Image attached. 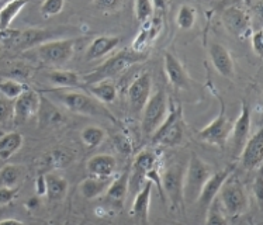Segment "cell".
I'll list each match as a JSON object with an SVG mask.
<instances>
[{
	"instance_id": "cell-1",
	"label": "cell",
	"mask_w": 263,
	"mask_h": 225,
	"mask_svg": "<svg viewBox=\"0 0 263 225\" xmlns=\"http://www.w3.org/2000/svg\"><path fill=\"white\" fill-rule=\"evenodd\" d=\"M146 58H148L146 52H138V51H134L133 48L123 49L114 57L108 58L106 62H103L96 70H93L90 73L83 76L82 78L83 86L91 85L95 82L108 81L114 76L120 75L121 72L127 70L131 66L144 62V61H146Z\"/></svg>"
},
{
	"instance_id": "cell-2",
	"label": "cell",
	"mask_w": 263,
	"mask_h": 225,
	"mask_svg": "<svg viewBox=\"0 0 263 225\" xmlns=\"http://www.w3.org/2000/svg\"><path fill=\"white\" fill-rule=\"evenodd\" d=\"M51 96L61 102V104L68 110L76 114L91 116V117H107L113 120V116L103 106V103L86 93L75 90L68 91L66 89H52Z\"/></svg>"
},
{
	"instance_id": "cell-3",
	"label": "cell",
	"mask_w": 263,
	"mask_h": 225,
	"mask_svg": "<svg viewBox=\"0 0 263 225\" xmlns=\"http://www.w3.org/2000/svg\"><path fill=\"white\" fill-rule=\"evenodd\" d=\"M213 167L205 163L199 155H192L189 161L187 169H184L183 177V200L186 203H194L199 197L201 188L204 186L205 180L211 176Z\"/></svg>"
},
{
	"instance_id": "cell-4",
	"label": "cell",
	"mask_w": 263,
	"mask_h": 225,
	"mask_svg": "<svg viewBox=\"0 0 263 225\" xmlns=\"http://www.w3.org/2000/svg\"><path fill=\"white\" fill-rule=\"evenodd\" d=\"M217 197H220L221 204L228 217H239L245 214L249 209L248 193L245 192L241 182L231 175L222 183Z\"/></svg>"
},
{
	"instance_id": "cell-5",
	"label": "cell",
	"mask_w": 263,
	"mask_h": 225,
	"mask_svg": "<svg viewBox=\"0 0 263 225\" xmlns=\"http://www.w3.org/2000/svg\"><path fill=\"white\" fill-rule=\"evenodd\" d=\"M183 133H184V120H183L182 107L177 106V107H172L171 111H167L165 120L151 137H152L154 144L175 146L180 144Z\"/></svg>"
},
{
	"instance_id": "cell-6",
	"label": "cell",
	"mask_w": 263,
	"mask_h": 225,
	"mask_svg": "<svg viewBox=\"0 0 263 225\" xmlns=\"http://www.w3.org/2000/svg\"><path fill=\"white\" fill-rule=\"evenodd\" d=\"M75 44V40H70V38L52 40V41L40 44L37 48H34V52L44 64L51 65V66H62L66 62H69L73 57Z\"/></svg>"
},
{
	"instance_id": "cell-7",
	"label": "cell",
	"mask_w": 263,
	"mask_h": 225,
	"mask_svg": "<svg viewBox=\"0 0 263 225\" xmlns=\"http://www.w3.org/2000/svg\"><path fill=\"white\" fill-rule=\"evenodd\" d=\"M141 111H142V120H141L142 131L145 135H152L167 114L166 91L159 89L154 95H151Z\"/></svg>"
},
{
	"instance_id": "cell-8",
	"label": "cell",
	"mask_w": 263,
	"mask_h": 225,
	"mask_svg": "<svg viewBox=\"0 0 263 225\" xmlns=\"http://www.w3.org/2000/svg\"><path fill=\"white\" fill-rule=\"evenodd\" d=\"M232 123L228 120L226 113V104L221 103V110L218 116L207 124L205 127L200 129L199 137L200 140L205 142V144L214 145V146H220L221 149L226 148L227 142L230 141V133H231Z\"/></svg>"
},
{
	"instance_id": "cell-9",
	"label": "cell",
	"mask_w": 263,
	"mask_h": 225,
	"mask_svg": "<svg viewBox=\"0 0 263 225\" xmlns=\"http://www.w3.org/2000/svg\"><path fill=\"white\" fill-rule=\"evenodd\" d=\"M183 177H184V169L182 165H172L163 172L161 177L162 190L165 194V198H169L173 207H182L183 200Z\"/></svg>"
},
{
	"instance_id": "cell-10",
	"label": "cell",
	"mask_w": 263,
	"mask_h": 225,
	"mask_svg": "<svg viewBox=\"0 0 263 225\" xmlns=\"http://www.w3.org/2000/svg\"><path fill=\"white\" fill-rule=\"evenodd\" d=\"M251 110L247 103H242L241 111L236 118V121L232 124L231 133H230V140L232 145V154L235 158L239 156L243 145L251 137Z\"/></svg>"
},
{
	"instance_id": "cell-11",
	"label": "cell",
	"mask_w": 263,
	"mask_h": 225,
	"mask_svg": "<svg viewBox=\"0 0 263 225\" xmlns=\"http://www.w3.org/2000/svg\"><path fill=\"white\" fill-rule=\"evenodd\" d=\"M242 166L247 171H258L263 162V129L259 128L243 145L241 154Z\"/></svg>"
},
{
	"instance_id": "cell-12",
	"label": "cell",
	"mask_w": 263,
	"mask_h": 225,
	"mask_svg": "<svg viewBox=\"0 0 263 225\" xmlns=\"http://www.w3.org/2000/svg\"><path fill=\"white\" fill-rule=\"evenodd\" d=\"M151 90H152V76L148 72H142L128 86L127 97H128L129 107L135 113H140L149 99Z\"/></svg>"
},
{
	"instance_id": "cell-13",
	"label": "cell",
	"mask_w": 263,
	"mask_h": 225,
	"mask_svg": "<svg viewBox=\"0 0 263 225\" xmlns=\"http://www.w3.org/2000/svg\"><path fill=\"white\" fill-rule=\"evenodd\" d=\"M40 107V95L32 90H24L14 100V110H13V123L23 125L30 121L34 116H37Z\"/></svg>"
},
{
	"instance_id": "cell-14",
	"label": "cell",
	"mask_w": 263,
	"mask_h": 225,
	"mask_svg": "<svg viewBox=\"0 0 263 225\" xmlns=\"http://www.w3.org/2000/svg\"><path fill=\"white\" fill-rule=\"evenodd\" d=\"M231 175V171L226 167V169H221L218 172H213L211 176L205 180L204 186L201 188L199 197H197V203L203 210H207L210 207V204L214 203V200L218 196L222 183L226 182V179Z\"/></svg>"
},
{
	"instance_id": "cell-15",
	"label": "cell",
	"mask_w": 263,
	"mask_h": 225,
	"mask_svg": "<svg viewBox=\"0 0 263 225\" xmlns=\"http://www.w3.org/2000/svg\"><path fill=\"white\" fill-rule=\"evenodd\" d=\"M156 167V156L152 151H141L138 155L135 156L133 162V176L128 179V186L133 190H137L138 184L144 182L146 175Z\"/></svg>"
},
{
	"instance_id": "cell-16",
	"label": "cell",
	"mask_w": 263,
	"mask_h": 225,
	"mask_svg": "<svg viewBox=\"0 0 263 225\" xmlns=\"http://www.w3.org/2000/svg\"><path fill=\"white\" fill-rule=\"evenodd\" d=\"M152 184L151 180H146L144 186L137 192L133 205H131V217L138 222L148 224L149 221V205L151 194H152Z\"/></svg>"
},
{
	"instance_id": "cell-17",
	"label": "cell",
	"mask_w": 263,
	"mask_h": 225,
	"mask_svg": "<svg viewBox=\"0 0 263 225\" xmlns=\"http://www.w3.org/2000/svg\"><path fill=\"white\" fill-rule=\"evenodd\" d=\"M209 55L215 70L224 78L234 76V61L230 51L220 43H213L209 48Z\"/></svg>"
},
{
	"instance_id": "cell-18",
	"label": "cell",
	"mask_w": 263,
	"mask_h": 225,
	"mask_svg": "<svg viewBox=\"0 0 263 225\" xmlns=\"http://www.w3.org/2000/svg\"><path fill=\"white\" fill-rule=\"evenodd\" d=\"M163 68H165V73H166L171 85L175 86L176 89H187L189 82H190L189 76L183 68L182 62L175 55L171 54V52H165Z\"/></svg>"
},
{
	"instance_id": "cell-19",
	"label": "cell",
	"mask_w": 263,
	"mask_h": 225,
	"mask_svg": "<svg viewBox=\"0 0 263 225\" xmlns=\"http://www.w3.org/2000/svg\"><path fill=\"white\" fill-rule=\"evenodd\" d=\"M118 44H120V38L114 37V35H100V37L95 38L89 44L86 52H85V61L91 62L95 59L106 57L117 48Z\"/></svg>"
},
{
	"instance_id": "cell-20",
	"label": "cell",
	"mask_w": 263,
	"mask_h": 225,
	"mask_svg": "<svg viewBox=\"0 0 263 225\" xmlns=\"http://www.w3.org/2000/svg\"><path fill=\"white\" fill-rule=\"evenodd\" d=\"M86 169L91 176L111 177L117 171V161L113 155L99 154L87 161Z\"/></svg>"
},
{
	"instance_id": "cell-21",
	"label": "cell",
	"mask_w": 263,
	"mask_h": 225,
	"mask_svg": "<svg viewBox=\"0 0 263 225\" xmlns=\"http://www.w3.org/2000/svg\"><path fill=\"white\" fill-rule=\"evenodd\" d=\"M222 23L228 31H231L234 35H239V37L242 34H245L249 28V17L245 10H242L239 7L227 9L222 14Z\"/></svg>"
},
{
	"instance_id": "cell-22",
	"label": "cell",
	"mask_w": 263,
	"mask_h": 225,
	"mask_svg": "<svg viewBox=\"0 0 263 225\" xmlns=\"http://www.w3.org/2000/svg\"><path fill=\"white\" fill-rule=\"evenodd\" d=\"M128 172H124L108 184L107 190H106V200L110 204H113L114 207L121 209L124 205V201L128 196Z\"/></svg>"
},
{
	"instance_id": "cell-23",
	"label": "cell",
	"mask_w": 263,
	"mask_h": 225,
	"mask_svg": "<svg viewBox=\"0 0 263 225\" xmlns=\"http://www.w3.org/2000/svg\"><path fill=\"white\" fill-rule=\"evenodd\" d=\"M111 177H99L91 176L85 179L81 184V193L82 196L87 200H93L97 198L99 196H102L103 193H106L108 184L111 183Z\"/></svg>"
},
{
	"instance_id": "cell-24",
	"label": "cell",
	"mask_w": 263,
	"mask_h": 225,
	"mask_svg": "<svg viewBox=\"0 0 263 225\" xmlns=\"http://www.w3.org/2000/svg\"><path fill=\"white\" fill-rule=\"evenodd\" d=\"M45 176V184H47V192L45 196L51 201H61L64 200L66 193H68V182L66 179L55 173H48Z\"/></svg>"
},
{
	"instance_id": "cell-25",
	"label": "cell",
	"mask_w": 263,
	"mask_h": 225,
	"mask_svg": "<svg viewBox=\"0 0 263 225\" xmlns=\"http://www.w3.org/2000/svg\"><path fill=\"white\" fill-rule=\"evenodd\" d=\"M48 79L57 89H75L83 86L81 76L72 70H52L48 75Z\"/></svg>"
},
{
	"instance_id": "cell-26",
	"label": "cell",
	"mask_w": 263,
	"mask_h": 225,
	"mask_svg": "<svg viewBox=\"0 0 263 225\" xmlns=\"http://www.w3.org/2000/svg\"><path fill=\"white\" fill-rule=\"evenodd\" d=\"M86 89L91 96L102 103H113L117 99V87L111 81L95 82L86 85Z\"/></svg>"
},
{
	"instance_id": "cell-27",
	"label": "cell",
	"mask_w": 263,
	"mask_h": 225,
	"mask_svg": "<svg viewBox=\"0 0 263 225\" xmlns=\"http://www.w3.org/2000/svg\"><path fill=\"white\" fill-rule=\"evenodd\" d=\"M37 116L40 117L41 124H47V125H58L64 121V114L55 107L51 100L44 96H40V107H38Z\"/></svg>"
},
{
	"instance_id": "cell-28",
	"label": "cell",
	"mask_w": 263,
	"mask_h": 225,
	"mask_svg": "<svg viewBox=\"0 0 263 225\" xmlns=\"http://www.w3.org/2000/svg\"><path fill=\"white\" fill-rule=\"evenodd\" d=\"M23 135L17 131L7 133L0 138V159L7 161L23 146Z\"/></svg>"
},
{
	"instance_id": "cell-29",
	"label": "cell",
	"mask_w": 263,
	"mask_h": 225,
	"mask_svg": "<svg viewBox=\"0 0 263 225\" xmlns=\"http://www.w3.org/2000/svg\"><path fill=\"white\" fill-rule=\"evenodd\" d=\"M28 0H9L0 9V30H7L20 11L27 6Z\"/></svg>"
},
{
	"instance_id": "cell-30",
	"label": "cell",
	"mask_w": 263,
	"mask_h": 225,
	"mask_svg": "<svg viewBox=\"0 0 263 225\" xmlns=\"http://www.w3.org/2000/svg\"><path fill=\"white\" fill-rule=\"evenodd\" d=\"M49 37V31L45 30H27L23 31L18 38V44L24 47V48H30L34 45H40V44L45 43V40Z\"/></svg>"
},
{
	"instance_id": "cell-31",
	"label": "cell",
	"mask_w": 263,
	"mask_h": 225,
	"mask_svg": "<svg viewBox=\"0 0 263 225\" xmlns=\"http://www.w3.org/2000/svg\"><path fill=\"white\" fill-rule=\"evenodd\" d=\"M196 18H197V14H196V10H194L193 7L189 5H183L177 10L176 24L179 26V28L187 31V30H192L194 27Z\"/></svg>"
},
{
	"instance_id": "cell-32",
	"label": "cell",
	"mask_w": 263,
	"mask_h": 225,
	"mask_svg": "<svg viewBox=\"0 0 263 225\" xmlns=\"http://www.w3.org/2000/svg\"><path fill=\"white\" fill-rule=\"evenodd\" d=\"M82 142L86 145L87 148H96L99 145L102 144L104 138H106V133L104 129L100 128V127H86L81 133Z\"/></svg>"
},
{
	"instance_id": "cell-33",
	"label": "cell",
	"mask_w": 263,
	"mask_h": 225,
	"mask_svg": "<svg viewBox=\"0 0 263 225\" xmlns=\"http://www.w3.org/2000/svg\"><path fill=\"white\" fill-rule=\"evenodd\" d=\"M23 171L22 167L17 165H6L0 171V186H9L16 188L18 180L22 179Z\"/></svg>"
},
{
	"instance_id": "cell-34",
	"label": "cell",
	"mask_w": 263,
	"mask_h": 225,
	"mask_svg": "<svg viewBox=\"0 0 263 225\" xmlns=\"http://www.w3.org/2000/svg\"><path fill=\"white\" fill-rule=\"evenodd\" d=\"M72 161H73V154L66 149V148L54 149L49 154L48 158L49 166L54 167V169H61V167L68 166Z\"/></svg>"
},
{
	"instance_id": "cell-35",
	"label": "cell",
	"mask_w": 263,
	"mask_h": 225,
	"mask_svg": "<svg viewBox=\"0 0 263 225\" xmlns=\"http://www.w3.org/2000/svg\"><path fill=\"white\" fill-rule=\"evenodd\" d=\"M24 90H26L24 85L18 81L0 82V96L6 97L9 100H16Z\"/></svg>"
},
{
	"instance_id": "cell-36",
	"label": "cell",
	"mask_w": 263,
	"mask_h": 225,
	"mask_svg": "<svg viewBox=\"0 0 263 225\" xmlns=\"http://www.w3.org/2000/svg\"><path fill=\"white\" fill-rule=\"evenodd\" d=\"M152 0H135V17L141 24H145L154 16Z\"/></svg>"
},
{
	"instance_id": "cell-37",
	"label": "cell",
	"mask_w": 263,
	"mask_h": 225,
	"mask_svg": "<svg viewBox=\"0 0 263 225\" xmlns=\"http://www.w3.org/2000/svg\"><path fill=\"white\" fill-rule=\"evenodd\" d=\"M64 6L65 0H44L40 11L44 17H54L62 11Z\"/></svg>"
},
{
	"instance_id": "cell-38",
	"label": "cell",
	"mask_w": 263,
	"mask_h": 225,
	"mask_svg": "<svg viewBox=\"0 0 263 225\" xmlns=\"http://www.w3.org/2000/svg\"><path fill=\"white\" fill-rule=\"evenodd\" d=\"M207 217H205V224L210 225H224L228 222V218L221 213L217 205L211 203L207 210Z\"/></svg>"
},
{
	"instance_id": "cell-39",
	"label": "cell",
	"mask_w": 263,
	"mask_h": 225,
	"mask_svg": "<svg viewBox=\"0 0 263 225\" xmlns=\"http://www.w3.org/2000/svg\"><path fill=\"white\" fill-rule=\"evenodd\" d=\"M13 110H14V100H9L0 96V125L13 120Z\"/></svg>"
},
{
	"instance_id": "cell-40",
	"label": "cell",
	"mask_w": 263,
	"mask_h": 225,
	"mask_svg": "<svg viewBox=\"0 0 263 225\" xmlns=\"http://www.w3.org/2000/svg\"><path fill=\"white\" fill-rule=\"evenodd\" d=\"M96 9L104 11V13H114L121 9L124 0H93Z\"/></svg>"
},
{
	"instance_id": "cell-41",
	"label": "cell",
	"mask_w": 263,
	"mask_h": 225,
	"mask_svg": "<svg viewBox=\"0 0 263 225\" xmlns=\"http://www.w3.org/2000/svg\"><path fill=\"white\" fill-rule=\"evenodd\" d=\"M253 194H255V198H256V203L262 207L263 203V177H262V171L260 167L258 169V173H256V177H255V182H253Z\"/></svg>"
},
{
	"instance_id": "cell-42",
	"label": "cell",
	"mask_w": 263,
	"mask_h": 225,
	"mask_svg": "<svg viewBox=\"0 0 263 225\" xmlns=\"http://www.w3.org/2000/svg\"><path fill=\"white\" fill-rule=\"evenodd\" d=\"M251 44H252V51L255 52L256 57H262L263 54V34L262 30H258L256 32H253L252 38H251Z\"/></svg>"
},
{
	"instance_id": "cell-43",
	"label": "cell",
	"mask_w": 263,
	"mask_h": 225,
	"mask_svg": "<svg viewBox=\"0 0 263 225\" xmlns=\"http://www.w3.org/2000/svg\"><path fill=\"white\" fill-rule=\"evenodd\" d=\"M18 188L0 186V204H9L17 196Z\"/></svg>"
},
{
	"instance_id": "cell-44",
	"label": "cell",
	"mask_w": 263,
	"mask_h": 225,
	"mask_svg": "<svg viewBox=\"0 0 263 225\" xmlns=\"http://www.w3.org/2000/svg\"><path fill=\"white\" fill-rule=\"evenodd\" d=\"M35 192H37L38 196H45V192H47V184H45V176L37 177L35 180Z\"/></svg>"
},
{
	"instance_id": "cell-45",
	"label": "cell",
	"mask_w": 263,
	"mask_h": 225,
	"mask_svg": "<svg viewBox=\"0 0 263 225\" xmlns=\"http://www.w3.org/2000/svg\"><path fill=\"white\" fill-rule=\"evenodd\" d=\"M167 3H169V0H152V5H154V9L159 11L166 10Z\"/></svg>"
},
{
	"instance_id": "cell-46",
	"label": "cell",
	"mask_w": 263,
	"mask_h": 225,
	"mask_svg": "<svg viewBox=\"0 0 263 225\" xmlns=\"http://www.w3.org/2000/svg\"><path fill=\"white\" fill-rule=\"evenodd\" d=\"M38 205H40V198H38V197H31V198H30V200H28L27 207L30 210L37 209Z\"/></svg>"
},
{
	"instance_id": "cell-47",
	"label": "cell",
	"mask_w": 263,
	"mask_h": 225,
	"mask_svg": "<svg viewBox=\"0 0 263 225\" xmlns=\"http://www.w3.org/2000/svg\"><path fill=\"white\" fill-rule=\"evenodd\" d=\"M2 224H23V221L16 220V218H5V220H0V225Z\"/></svg>"
}]
</instances>
